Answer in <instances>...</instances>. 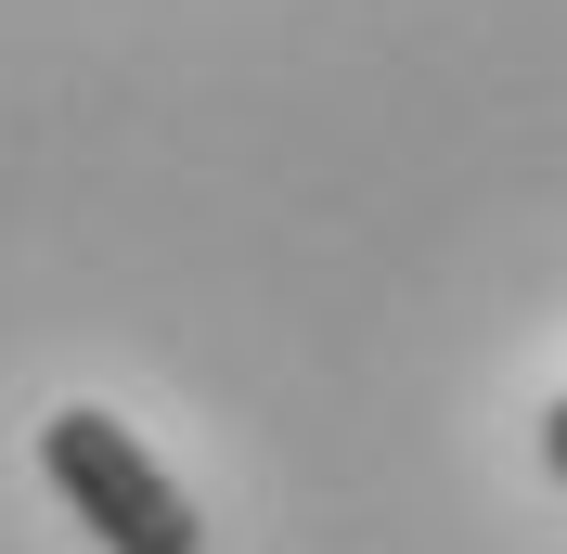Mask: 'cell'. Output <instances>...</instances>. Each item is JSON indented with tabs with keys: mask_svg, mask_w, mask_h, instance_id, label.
I'll list each match as a JSON object with an SVG mask.
<instances>
[{
	"mask_svg": "<svg viewBox=\"0 0 567 554\" xmlns=\"http://www.w3.org/2000/svg\"><path fill=\"white\" fill-rule=\"evenodd\" d=\"M542 464H555V478H567V400H555V413H542Z\"/></svg>",
	"mask_w": 567,
	"mask_h": 554,
	"instance_id": "obj_2",
	"label": "cell"
},
{
	"mask_svg": "<svg viewBox=\"0 0 567 554\" xmlns=\"http://www.w3.org/2000/svg\"><path fill=\"white\" fill-rule=\"evenodd\" d=\"M39 478L65 490V516L91 529L104 554H207V516H194V490L155 464L116 413L65 400V413H39Z\"/></svg>",
	"mask_w": 567,
	"mask_h": 554,
	"instance_id": "obj_1",
	"label": "cell"
}]
</instances>
